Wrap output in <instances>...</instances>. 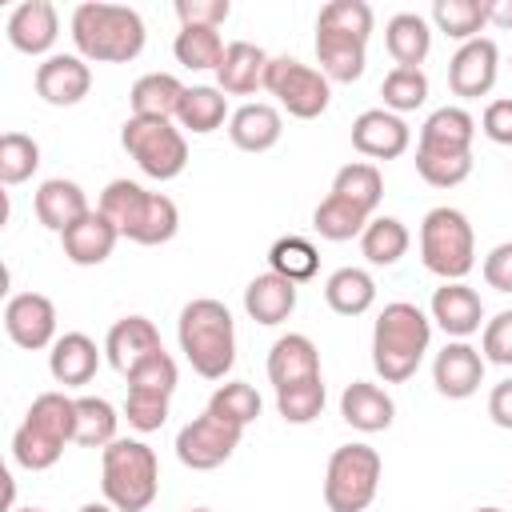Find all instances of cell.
I'll return each instance as SVG.
<instances>
[{"label": "cell", "instance_id": "ee69618b", "mask_svg": "<svg viewBox=\"0 0 512 512\" xmlns=\"http://www.w3.org/2000/svg\"><path fill=\"white\" fill-rule=\"evenodd\" d=\"M380 96H384V108L404 116V112H416L424 100H428V76L424 68H392L380 84Z\"/></svg>", "mask_w": 512, "mask_h": 512}, {"label": "cell", "instance_id": "9f6ffc18", "mask_svg": "<svg viewBox=\"0 0 512 512\" xmlns=\"http://www.w3.org/2000/svg\"><path fill=\"white\" fill-rule=\"evenodd\" d=\"M80 512H116L108 500H88V504H80Z\"/></svg>", "mask_w": 512, "mask_h": 512}, {"label": "cell", "instance_id": "681fc988", "mask_svg": "<svg viewBox=\"0 0 512 512\" xmlns=\"http://www.w3.org/2000/svg\"><path fill=\"white\" fill-rule=\"evenodd\" d=\"M480 356H484L488 364L512 368V308H504V312H496L492 320H484Z\"/></svg>", "mask_w": 512, "mask_h": 512}, {"label": "cell", "instance_id": "9c48e42d", "mask_svg": "<svg viewBox=\"0 0 512 512\" xmlns=\"http://www.w3.org/2000/svg\"><path fill=\"white\" fill-rule=\"evenodd\" d=\"M124 152L136 160V168L152 180H176L188 164V140L172 120H148V116H128L120 128Z\"/></svg>", "mask_w": 512, "mask_h": 512}, {"label": "cell", "instance_id": "8d00e7d4", "mask_svg": "<svg viewBox=\"0 0 512 512\" xmlns=\"http://www.w3.org/2000/svg\"><path fill=\"white\" fill-rule=\"evenodd\" d=\"M116 408L104 396H76V440L80 448H108L116 440Z\"/></svg>", "mask_w": 512, "mask_h": 512}, {"label": "cell", "instance_id": "1f68e13d", "mask_svg": "<svg viewBox=\"0 0 512 512\" xmlns=\"http://www.w3.org/2000/svg\"><path fill=\"white\" fill-rule=\"evenodd\" d=\"M324 300L336 316H364L376 304V280L364 268H336L324 280Z\"/></svg>", "mask_w": 512, "mask_h": 512}, {"label": "cell", "instance_id": "7402d4cb", "mask_svg": "<svg viewBox=\"0 0 512 512\" xmlns=\"http://www.w3.org/2000/svg\"><path fill=\"white\" fill-rule=\"evenodd\" d=\"M268 64L272 56L252 44V40H232L224 48V60L216 68V88L224 96H252L256 88H264V76H268Z\"/></svg>", "mask_w": 512, "mask_h": 512}, {"label": "cell", "instance_id": "8992f818", "mask_svg": "<svg viewBox=\"0 0 512 512\" xmlns=\"http://www.w3.org/2000/svg\"><path fill=\"white\" fill-rule=\"evenodd\" d=\"M100 492L116 512H144L160 496V464L144 440L116 436L100 448Z\"/></svg>", "mask_w": 512, "mask_h": 512}, {"label": "cell", "instance_id": "4fadbf2b", "mask_svg": "<svg viewBox=\"0 0 512 512\" xmlns=\"http://www.w3.org/2000/svg\"><path fill=\"white\" fill-rule=\"evenodd\" d=\"M496 76H500V48H496L492 36H476V40L460 44L452 52V60H448V88L460 100L488 96Z\"/></svg>", "mask_w": 512, "mask_h": 512}, {"label": "cell", "instance_id": "d6986e66", "mask_svg": "<svg viewBox=\"0 0 512 512\" xmlns=\"http://www.w3.org/2000/svg\"><path fill=\"white\" fill-rule=\"evenodd\" d=\"M472 140H476V120H472V112L460 108V104H444V108L428 112V120L420 124L416 152L472 156Z\"/></svg>", "mask_w": 512, "mask_h": 512}, {"label": "cell", "instance_id": "bcb514c9", "mask_svg": "<svg viewBox=\"0 0 512 512\" xmlns=\"http://www.w3.org/2000/svg\"><path fill=\"white\" fill-rule=\"evenodd\" d=\"M124 380H128V388H132V392H160V396H172V392H176L180 372H176V360L160 348V352H152L148 360H140Z\"/></svg>", "mask_w": 512, "mask_h": 512}, {"label": "cell", "instance_id": "8fae6325", "mask_svg": "<svg viewBox=\"0 0 512 512\" xmlns=\"http://www.w3.org/2000/svg\"><path fill=\"white\" fill-rule=\"evenodd\" d=\"M240 436H244V428H236L204 408L196 420H188L176 432V460L192 472H212L240 448Z\"/></svg>", "mask_w": 512, "mask_h": 512}, {"label": "cell", "instance_id": "f35d334b", "mask_svg": "<svg viewBox=\"0 0 512 512\" xmlns=\"http://www.w3.org/2000/svg\"><path fill=\"white\" fill-rule=\"evenodd\" d=\"M432 24H436V32L468 44L488 24V4H480V0H436L432 4Z\"/></svg>", "mask_w": 512, "mask_h": 512}, {"label": "cell", "instance_id": "91938a15", "mask_svg": "<svg viewBox=\"0 0 512 512\" xmlns=\"http://www.w3.org/2000/svg\"><path fill=\"white\" fill-rule=\"evenodd\" d=\"M188 512H212V508H188Z\"/></svg>", "mask_w": 512, "mask_h": 512}, {"label": "cell", "instance_id": "7bdbcfd3", "mask_svg": "<svg viewBox=\"0 0 512 512\" xmlns=\"http://www.w3.org/2000/svg\"><path fill=\"white\" fill-rule=\"evenodd\" d=\"M324 376H312V380H300V384H288L276 392V412L284 416V424H312L320 412H324Z\"/></svg>", "mask_w": 512, "mask_h": 512}, {"label": "cell", "instance_id": "680465c9", "mask_svg": "<svg viewBox=\"0 0 512 512\" xmlns=\"http://www.w3.org/2000/svg\"><path fill=\"white\" fill-rule=\"evenodd\" d=\"M12 512H44V508H36V504H28V508H12Z\"/></svg>", "mask_w": 512, "mask_h": 512}, {"label": "cell", "instance_id": "d6a6232c", "mask_svg": "<svg viewBox=\"0 0 512 512\" xmlns=\"http://www.w3.org/2000/svg\"><path fill=\"white\" fill-rule=\"evenodd\" d=\"M180 128H188L192 136H208L216 132L224 120H232L228 112V96L216 88V84H192L180 100V112H176Z\"/></svg>", "mask_w": 512, "mask_h": 512}, {"label": "cell", "instance_id": "cb8c5ba5", "mask_svg": "<svg viewBox=\"0 0 512 512\" xmlns=\"http://www.w3.org/2000/svg\"><path fill=\"white\" fill-rule=\"evenodd\" d=\"M228 136L240 152H268L280 144L284 136V116L276 104H264V100H248L232 112L228 120Z\"/></svg>", "mask_w": 512, "mask_h": 512}, {"label": "cell", "instance_id": "f1b7e54d", "mask_svg": "<svg viewBox=\"0 0 512 512\" xmlns=\"http://www.w3.org/2000/svg\"><path fill=\"white\" fill-rule=\"evenodd\" d=\"M320 376V348L304 336V332H288L272 344L268 352V380L272 388H288V384H300V380H312Z\"/></svg>", "mask_w": 512, "mask_h": 512}, {"label": "cell", "instance_id": "d590c367", "mask_svg": "<svg viewBox=\"0 0 512 512\" xmlns=\"http://www.w3.org/2000/svg\"><path fill=\"white\" fill-rule=\"evenodd\" d=\"M368 212H360L356 204H348V200H340V196H324L320 204H316V212H312V228H316V236L320 240H332V244H344V240H352V236H360L364 228H368Z\"/></svg>", "mask_w": 512, "mask_h": 512}, {"label": "cell", "instance_id": "7c38bea8", "mask_svg": "<svg viewBox=\"0 0 512 512\" xmlns=\"http://www.w3.org/2000/svg\"><path fill=\"white\" fill-rule=\"evenodd\" d=\"M4 332L16 348L24 352H40L52 348L56 336V304L44 292H16L4 304Z\"/></svg>", "mask_w": 512, "mask_h": 512}, {"label": "cell", "instance_id": "5bb4252c", "mask_svg": "<svg viewBox=\"0 0 512 512\" xmlns=\"http://www.w3.org/2000/svg\"><path fill=\"white\" fill-rule=\"evenodd\" d=\"M92 92V68L76 52H52L36 64V96L52 108H72Z\"/></svg>", "mask_w": 512, "mask_h": 512}, {"label": "cell", "instance_id": "44dd1931", "mask_svg": "<svg viewBox=\"0 0 512 512\" xmlns=\"http://www.w3.org/2000/svg\"><path fill=\"white\" fill-rule=\"evenodd\" d=\"M160 348H164L160 344V332H156V324L148 316H120L108 328V336H104V356H108V364L120 376H128L140 360H148Z\"/></svg>", "mask_w": 512, "mask_h": 512}, {"label": "cell", "instance_id": "816d5d0a", "mask_svg": "<svg viewBox=\"0 0 512 512\" xmlns=\"http://www.w3.org/2000/svg\"><path fill=\"white\" fill-rule=\"evenodd\" d=\"M480 132L492 140V144H512V96L504 100H492L480 116Z\"/></svg>", "mask_w": 512, "mask_h": 512}, {"label": "cell", "instance_id": "f546056e", "mask_svg": "<svg viewBox=\"0 0 512 512\" xmlns=\"http://www.w3.org/2000/svg\"><path fill=\"white\" fill-rule=\"evenodd\" d=\"M384 48L396 68H420L432 52V24L420 12H396L384 24Z\"/></svg>", "mask_w": 512, "mask_h": 512}, {"label": "cell", "instance_id": "74e56055", "mask_svg": "<svg viewBox=\"0 0 512 512\" xmlns=\"http://www.w3.org/2000/svg\"><path fill=\"white\" fill-rule=\"evenodd\" d=\"M316 268H320V252H316V244L304 240V236H280V240L268 248V272H276V276H284V280H292V284L312 280Z\"/></svg>", "mask_w": 512, "mask_h": 512}, {"label": "cell", "instance_id": "30bf717a", "mask_svg": "<svg viewBox=\"0 0 512 512\" xmlns=\"http://www.w3.org/2000/svg\"><path fill=\"white\" fill-rule=\"evenodd\" d=\"M264 88L296 120H316L332 104V80L320 68H312V64H304L296 56H272L268 76H264Z\"/></svg>", "mask_w": 512, "mask_h": 512}, {"label": "cell", "instance_id": "4316f807", "mask_svg": "<svg viewBox=\"0 0 512 512\" xmlns=\"http://www.w3.org/2000/svg\"><path fill=\"white\" fill-rule=\"evenodd\" d=\"M32 208H36V220H40L48 232H56V236H60L64 228H72L80 216H88V212H92V208H88L84 188H80L76 180H64V176L44 180V184L36 188Z\"/></svg>", "mask_w": 512, "mask_h": 512}, {"label": "cell", "instance_id": "9a60e30c", "mask_svg": "<svg viewBox=\"0 0 512 512\" xmlns=\"http://www.w3.org/2000/svg\"><path fill=\"white\" fill-rule=\"evenodd\" d=\"M412 144V128L404 116L388 108H368L352 120V148L368 160H396Z\"/></svg>", "mask_w": 512, "mask_h": 512}, {"label": "cell", "instance_id": "f5cc1de1", "mask_svg": "<svg viewBox=\"0 0 512 512\" xmlns=\"http://www.w3.org/2000/svg\"><path fill=\"white\" fill-rule=\"evenodd\" d=\"M484 284L496 288V292H512V240L496 244L484 256Z\"/></svg>", "mask_w": 512, "mask_h": 512}, {"label": "cell", "instance_id": "277c9868", "mask_svg": "<svg viewBox=\"0 0 512 512\" xmlns=\"http://www.w3.org/2000/svg\"><path fill=\"white\" fill-rule=\"evenodd\" d=\"M76 440V400L64 392H40L20 428L12 432V460L28 472H48L60 456L64 444Z\"/></svg>", "mask_w": 512, "mask_h": 512}, {"label": "cell", "instance_id": "60d3db41", "mask_svg": "<svg viewBox=\"0 0 512 512\" xmlns=\"http://www.w3.org/2000/svg\"><path fill=\"white\" fill-rule=\"evenodd\" d=\"M260 408H264L260 392L252 384H244V380H228V384H220L208 396V412L220 416V420H228V424H236V428H248L260 416Z\"/></svg>", "mask_w": 512, "mask_h": 512}, {"label": "cell", "instance_id": "83f0119b", "mask_svg": "<svg viewBox=\"0 0 512 512\" xmlns=\"http://www.w3.org/2000/svg\"><path fill=\"white\" fill-rule=\"evenodd\" d=\"M100 368V348L84 332H64L48 352V372L64 388H84Z\"/></svg>", "mask_w": 512, "mask_h": 512}, {"label": "cell", "instance_id": "4dcf8cb0", "mask_svg": "<svg viewBox=\"0 0 512 512\" xmlns=\"http://www.w3.org/2000/svg\"><path fill=\"white\" fill-rule=\"evenodd\" d=\"M184 92H188V88H184L172 72H148V76H140V80L132 84L128 104H132V116H148V120H176Z\"/></svg>", "mask_w": 512, "mask_h": 512}, {"label": "cell", "instance_id": "ba28073f", "mask_svg": "<svg viewBox=\"0 0 512 512\" xmlns=\"http://www.w3.org/2000/svg\"><path fill=\"white\" fill-rule=\"evenodd\" d=\"M384 460L372 444H340L328 456L324 472V504L328 512H364L380 492Z\"/></svg>", "mask_w": 512, "mask_h": 512}, {"label": "cell", "instance_id": "603a6c76", "mask_svg": "<svg viewBox=\"0 0 512 512\" xmlns=\"http://www.w3.org/2000/svg\"><path fill=\"white\" fill-rule=\"evenodd\" d=\"M316 60L332 84H352L368 68V40L332 32V28H316Z\"/></svg>", "mask_w": 512, "mask_h": 512}, {"label": "cell", "instance_id": "6da1fadb", "mask_svg": "<svg viewBox=\"0 0 512 512\" xmlns=\"http://www.w3.org/2000/svg\"><path fill=\"white\" fill-rule=\"evenodd\" d=\"M72 44L76 56L88 64H128L144 52V20L128 4H104V0H84L72 8Z\"/></svg>", "mask_w": 512, "mask_h": 512}, {"label": "cell", "instance_id": "6f0895ef", "mask_svg": "<svg viewBox=\"0 0 512 512\" xmlns=\"http://www.w3.org/2000/svg\"><path fill=\"white\" fill-rule=\"evenodd\" d=\"M472 512H504V508H496V504H484V508H472Z\"/></svg>", "mask_w": 512, "mask_h": 512}, {"label": "cell", "instance_id": "b9f144b4", "mask_svg": "<svg viewBox=\"0 0 512 512\" xmlns=\"http://www.w3.org/2000/svg\"><path fill=\"white\" fill-rule=\"evenodd\" d=\"M36 168H40V144L28 132H4L0 136V184L16 188L32 180Z\"/></svg>", "mask_w": 512, "mask_h": 512}, {"label": "cell", "instance_id": "11a10c76", "mask_svg": "<svg viewBox=\"0 0 512 512\" xmlns=\"http://www.w3.org/2000/svg\"><path fill=\"white\" fill-rule=\"evenodd\" d=\"M488 24H504V28H512V0H496V4H488Z\"/></svg>", "mask_w": 512, "mask_h": 512}, {"label": "cell", "instance_id": "5b68a950", "mask_svg": "<svg viewBox=\"0 0 512 512\" xmlns=\"http://www.w3.org/2000/svg\"><path fill=\"white\" fill-rule=\"evenodd\" d=\"M100 212L116 224V232L132 244L156 248L168 244L180 228V212L164 192H148L136 180H112L100 192Z\"/></svg>", "mask_w": 512, "mask_h": 512}, {"label": "cell", "instance_id": "ffe728a7", "mask_svg": "<svg viewBox=\"0 0 512 512\" xmlns=\"http://www.w3.org/2000/svg\"><path fill=\"white\" fill-rule=\"evenodd\" d=\"M116 240H120V232H116V224H112L100 208H92L88 216H80L72 228L60 232V248H64V256H68L76 268H96V264H104V260L112 256Z\"/></svg>", "mask_w": 512, "mask_h": 512}, {"label": "cell", "instance_id": "e575fe53", "mask_svg": "<svg viewBox=\"0 0 512 512\" xmlns=\"http://www.w3.org/2000/svg\"><path fill=\"white\" fill-rule=\"evenodd\" d=\"M332 196H340V200H348V204H356L360 212L372 216L376 204H380V196H384V176H380L376 164L352 160V164H344V168L332 176Z\"/></svg>", "mask_w": 512, "mask_h": 512}, {"label": "cell", "instance_id": "7a4b0ae2", "mask_svg": "<svg viewBox=\"0 0 512 512\" xmlns=\"http://www.w3.org/2000/svg\"><path fill=\"white\" fill-rule=\"evenodd\" d=\"M432 344V316L408 300H392L380 308L372 324V368L384 384H404L416 376L424 352Z\"/></svg>", "mask_w": 512, "mask_h": 512}, {"label": "cell", "instance_id": "c3c4849f", "mask_svg": "<svg viewBox=\"0 0 512 512\" xmlns=\"http://www.w3.org/2000/svg\"><path fill=\"white\" fill-rule=\"evenodd\" d=\"M168 404H172V396H160V392H132V388H128L124 420H128L136 432H160L164 420H168Z\"/></svg>", "mask_w": 512, "mask_h": 512}, {"label": "cell", "instance_id": "d4e9b609", "mask_svg": "<svg viewBox=\"0 0 512 512\" xmlns=\"http://www.w3.org/2000/svg\"><path fill=\"white\" fill-rule=\"evenodd\" d=\"M296 300H300V284H292V280H284L276 272H260L244 288V312L264 328L284 324L296 312Z\"/></svg>", "mask_w": 512, "mask_h": 512}, {"label": "cell", "instance_id": "52a82bcc", "mask_svg": "<svg viewBox=\"0 0 512 512\" xmlns=\"http://www.w3.org/2000/svg\"><path fill=\"white\" fill-rule=\"evenodd\" d=\"M420 260L432 276L448 280H464L476 268V232L468 224V216L460 208H432L420 220Z\"/></svg>", "mask_w": 512, "mask_h": 512}, {"label": "cell", "instance_id": "ab89813d", "mask_svg": "<svg viewBox=\"0 0 512 512\" xmlns=\"http://www.w3.org/2000/svg\"><path fill=\"white\" fill-rule=\"evenodd\" d=\"M224 36H220V28H180L176 32V40H172V52H176V60L184 64V68H192V72H216L220 68V60H224Z\"/></svg>", "mask_w": 512, "mask_h": 512}, {"label": "cell", "instance_id": "ac0fdd59", "mask_svg": "<svg viewBox=\"0 0 512 512\" xmlns=\"http://www.w3.org/2000/svg\"><path fill=\"white\" fill-rule=\"evenodd\" d=\"M428 316H432L436 328H444V336L468 340L484 324V304H480V292L476 288H468L464 280H448V284H440L432 292Z\"/></svg>", "mask_w": 512, "mask_h": 512}, {"label": "cell", "instance_id": "7dc6e473", "mask_svg": "<svg viewBox=\"0 0 512 512\" xmlns=\"http://www.w3.org/2000/svg\"><path fill=\"white\" fill-rule=\"evenodd\" d=\"M416 172L432 188H456L472 176V156H436V152H416Z\"/></svg>", "mask_w": 512, "mask_h": 512}, {"label": "cell", "instance_id": "e0dca14e", "mask_svg": "<svg viewBox=\"0 0 512 512\" xmlns=\"http://www.w3.org/2000/svg\"><path fill=\"white\" fill-rule=\"evenodd\" d=\"M4 32H8V44H12L16 52H24V56H44V60H48V52H52V44H56V36H60L56 4H48V0H24V4H16V8L8 12Z\"/></svg>", "mask_w": 512, "mask_h": 512}, {"label": "cell", "instance_id": "2e32d148", "mask_svg": "<svg viewBox=\"0 0 512 512\" xmlns=\"http://www.w3.org/2000/svg\"><path fill=\"white\" fill-rule=\"evenodd\" d=\"M484 356L468 340H448L432 360V384L448 400H468L484 384Z\"/></svg>", "mask_w": 512, "mask_h": 512}, {"label": "cell", "instance_id": "836d02e7", "mask_svg": "<svg viewBox=\"0 0 512 512\" xmlns=\"http://www.w3.org/2000/svg\"><path fill=\"white\" fill-rule=\"evenodd\" d=\"M408 244H412V236H408L404 220H396V216H372L368 228L360 232V252H364V260L372 268L400 264L404 252H408Z\"/></svg>", "mask_w": 512, "mask_h": 512}, {"label": "cell", "instance_id": "db71d44e", "mask_svg": "<svg viewBox=\"0 0 512 512\" xmlns=\"http://www.w3.org/2000/svg\"><path fill=\"white\" fill-rule=\"evenodd\" d=\"M488 416L496 428H508L512 432V376L500 380L492 392H488Z\"/></svg>", "mask_w": 512, "mask_h": 512}, {"label": "cell", "instance_id": "3957f363", "mask_svg": "<svg viewBox=\"0 0 512 512\" xmlns=\"http://www.w3.org/2000/svg\"><path fill=\"white\" fill-rule=\"evenodd\" d=\"M176 340H180V352L192 364V372L204 380H224L236 364V320H232L228 304H220L212 296L188 300L180 308Z\"/></svg>", "mask_w": 512, "mask_h": 512}, {"label": "cell", "instance_id": "484cf974", "mask_svg": "<svg viewBox=\"0 0 512 512\" xmlns=\"http://www.w3.org/2000/svg\"><path fill=\"white\" fill-rule=\"evenodd\" d=\"M340 416H344V424L356 428V432H384V428H392V420H396V404H392V396H388L380 384H372V380H352V384L340 392Z\"/></svg>", "mask_w": 512, "mask_h": 512}, {"label": "cell", "instance_id": "f907efd6", "mask_svg": "<svg viewBox=\"0 0 512 512\" xmlns=\"http://www.w3.org/2000/svg\"><path fill=\"white\" fill-rule=\"evenodd\" d=\"M232 16L228 0H176L180 28H220Z\"/></svg>", "mask_w": 512, "mask_h": 512}, {"label": "cell", "instance_id": "f6af8a7d", "mask_svg": "<svg viewBox=\"0 0 512 512\" xmlns=\"http://www.w3.org/2000/svg\"><path fill=\"white\" fill-rule=\"evenodd\" d=\"M372 24H376V16H372V8L364 0H328L320 8V16H316V28L348 32V36H360V40L372 36Z\"/></svg>", "mask_w": 512, "mask_h": 512}]
</instances>
